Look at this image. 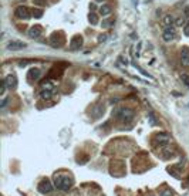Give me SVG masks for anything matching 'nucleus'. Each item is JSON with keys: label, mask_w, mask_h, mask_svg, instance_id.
Listing matches in <instances>:
<instances>
[{"label": "nucleus", "mask_w": 189, "mask_h": 196, "mask_svg": "<svg viewBox=\"0 0 189 196\" xmlns=\"http://www.w3.org/2000/svg\"><path fill=\"white\" fill-rule=\"evenodd\" d=\"M183 33H185V36H188V37H189V23L185 26V29H183Z\"/></svg>", "instance_id": "25"}, {"label": "nucleus", "mask_w": 189, "mask_h": 196, "mask_svg": "<svg viewBox=\"0 0 189 196\" xmlns=\"http://www.w3.org/2000/svg\"><path fill=\"white\" fill-rule=\"evenodd\" d=\"M95 2H102V0H95Z\"/></svg>", "instance_id": "29"}, {"label": "nucleus", "mask_w": 189, "mask_h": 196, "mask_svg": "<svg viewBox=\"0 0 189 196\" xmlns=\"http://www.w3.org/2000/svg\"><path fill=\"white\" fill-rule=\"evenodd\" d=\"M88 21L91 24H98V17L95 13H90L88 14Z\"/></svg>", "instance_id": "15"}, {"label": "nucleus", "mask_w": 189, "mask_h": 196, "mask_svg": "<svg viewBox=\"0 0 189 196\" xmlns=\"http://www.w3.org/2000/svg\"><path fill=\"white\" fill-rule=\"evenodd\" d=\"M7 102H9V98H4L3 101H2V108H4V107H6Z\"/></svg>", "instance_id": "27"}, {"label": "nucleus", "mask_w": 189, "mask_h": 196, "mask_svg": "<svg viewBox=\"0 0 189 196\" xmlns=\"http://www.w3.org/2000/svg\"><path fill=\"white\" fill-rule=\"evenodd\" d=\"M181 78H182V81L185 82L186 87H189V75L188 74H182V75H181Z\"/></svg>", "instance_id": "19"}, {"label": "nucleus", "mask_w": 189, "mask_h": 196, "mask_svg": "<svg viewBox=\"0 0 189 196\" xmlns=\"http://www.w3.org/2000/svg\"><path fill=\"white\" fill-rule=\"evenodd\" d=\"M185 16H186V17H189V6L185 9Z\"/></svg>", "instance_id": "28"}, {"label": "nucleus", "mask_w": 189, "mask_h": 196, "mask_svg": "<svg viewBox=\"0 0 189 196\" xmlns=\"http://www.w3.org/2000/svg\"><path fill=\"white\" fill-rule=\"evenodd\" d=\"M38 77H40V70H38V68H31V70L29 71V74H27V78H29V80H37Z\"/></svg>", "instance_id": "12"}, {"label": "nucleus", "mask_w": 189, "mask_h": 196, "mask_svg": "<svg viewBox=\"0 0 189 196\" xmlns=\"http://www.w3.org/2000/svg\"><path fill=\"white\" fill-rule=\"evenodd\" d=\"M115 117L118 119H121L124 124H129L134 118V111L131 108H121L115 112Z\"/></svg>", "instance_id": "2"}, {"label": "nucleus", "mask_w": 189, "mask_h": 196, "mask_svg": "<svg viewBox=\"0 0 189 196\" xmlns=\"http://www.w3.org/2000/svg\"><path fill=\"white\" fill-rule=\"evenodd\" d=\"M172 23H173V16H171V14H166V16L164 17V24H165V26H171Z\"/></svg>", "instance_id": "16"}, {"label": "nucleus", "mask_w": 189, "mask_h": 196, "mask_svg": "<svg viewBox=\"0 0 189 196\" xmlns=\"http://www.w3.org/2000/svg\"><path fill=\"white\" fill-rule=\"evenodd\" d=\"M54 183H56V186H57V189L67 192V190L71 189V186H73V179H70L68 176L54 175Z\"/></svg>", "instance_id": "1"}, {"label": "nucleus", "mask_w": 189, "mask_h": 196, "mask_svg": "<svg viewBox=\"0 0 189 196\" xmlns=\"http://www.w3.org/2000/svg\"><path fill=\"white\" fill-rule=\"evenodd\" d=\"M14 14H16L17 19H21V20H27V19H30V10L27 9L26 6H19L16 7V10H14Z\"/></svg>", "instance_id": "3"}, {"label": "nucleus", "mask_w": 189, "mask_h": 196, "mask_svg": "<svg viewBox=\"0 0 189 196\" xmlns=\"http://www.w3.org/2000/svg\"><path fill=\"white\" fill-rule=\"evenodd\" d=\"M111 11H112V9L110 4H102V6L100 7V13H101L102 16H110Z\"/></svg>", "instance_id": "13"}, {"label": "nucleus", "mask_w": 189, "mask_h": 196, "mask_svg": "<svg viewBox=\"0 0 189 196\" xmlns=\"http://www.w3.org/2000/svg\"><path fill=\"white\" fill-rule=\"evenodd\" d=\"M181 63L185 67H189V48L188 47H182V51H181Z\"/></svg>", "instance_id": "7"}, {"label": "nucleus", "mask_w": 189, "mask_h": 196, "mask_svg": "<svg viewBox=\"0 0 189 196\" xmlns=\"http://www.w3.org/2000/svg\"><path fill=\"white\" fill-rule=\"evenodd\" d=\"M105 40H107V34H101V36L98 37V41H100V43H101V41H105Z\"/></svg>", "instance_id": "24"}, {"label": "nucleus", "mask_w": 189, "mask_h": 196, "mask_svg": "<svg viewBox=\"0 0 189 196\" xmlns=\"http://www.w3.org/2000/svg\"><path fill=\"white\" fill-rule=\"evenodd\" d=\"M63 43H64V38H63V36H60L58 33H54L53 36H51V44H53L54 47H61Z\"/></svg>", "instance_id": "9"}, {"label": "nucleus", "mask_w": 189, "mask_h": 196, "mask_svg": "<svg viewBox=\"0 0 189 196\" xmlns=\"http://www.w3.org/2000/svg\"><path fill=\"white\" fill-rule=\"evenodd\" d=\"M112 23H114V20H105L102 21V27H110Z\"/></svg>", "instance_id": "21"}, {"label": "nucleus", "mask_w": 189, "mask_h": 196, "mask_svg": "<svg viewBox=\"0 0 189 196\" xmlns=\"http://www.w3.org/2000/svg\"><path fill=\"white\" fill-rule=\"evenodd\" d=\"M182 24H185V19H182V17H179L178 20H176V26H182Z\"/></svg>", "instance_id": "23"}, {"label": "nucleus", "mask_w": 189, "mask_h": 196, "mask_svg": "<svg viewBox=\"0 0 189 196\" xmlns=\"http://www.w3.org/2000/svg\"><path fill=\"white\" fill-rule=\"evenodd\" d=\"M161 196H172V192L171 190H165V192H162Z\"/></svg>", "instance_id": "26"}, {"label": "nucleus", "mask_w": 189, "mask_h": 196, "mask_svg": "<svg viewBox=\"0 0 189 196\" xmlns=\"http://www.w3.org/2000/svg\"><path fill=\"white\" fill-rule=\"evenodd\" d=\"M6 88H7V84H6V81H2V91H0V94H4L6 92Z\"/></svg>", "instance_id": "22"}, {"label": "nucleus", "mask_w": 189, "mask_h": 196, "mask_svg": "<svg viewBox=\"0 0 189 196\" xmlns=\"http://www.w3.org/2000/svg\"><path fill=\"white\" fill-rule=\"evenodd\" d=\"M41 33H43V27L38 26V24H34L33 27H30V30H29V36L33 38H37L38 36H41Z\"/></svg>", "instance_id": "6"}, {"label": "nucleus", "mask_w": 189, "mask_h": 196, "mask_svg": "<svg viewBox=\"0 0 189 196\" xmlns=\"http://www.w3.org/2000/svg\"><path fill=\"white\" fill-rule=\"evenodd\" d=\"M148 119H149V124H151V125H155V124H156L155 115H154V114H149V115H148Z\"/></svg>", "instance_id": "20"}, {"label": "nucleus", "mask_w": 189, "mask_h": 196, "mask_svg": "<svg viewBox=\"0 0 189 196\" xmlns=\"http://www.w3.org/2000/svg\"><path fill=\"white\" fill-rule=\"evenodd\" d=\"M162 38L165 41H172L173 38H175V29L171 27V26H166L165 31H164V36H162Z\"/></svg>", "instance_id": "5"}, {"label": "nucleus", "mask_w": 189, "mask_h": 196, "mask_svg": "<svg viewBox=\"0 0 189 196\" xmlns=\"http://www.w3.org/2000/svg\"><path fill=\"white\" fill-rule=\"evenodd\" d=\"M33 16L36 17V19H40V17H43V10H40V9H36V10H33Z\"/></svg>", "instance_id": "18"}, {"label": "nucleus", "mask_w": 189, "mask_h": 196, "mask_svg": "<svg viewBox=\"0 0 189 196\" xmlns=\"http://www.w3.org/2000/svg\"><path fill=\"white\" fill-rule=\"evenodd\" d=\"M4 81H6V84H7V87H9V88H16L17 80H16V77H14V75H11V74L7 75Z\"/></svg>", "instance_id": "11"}, {"label": "nucleus", "mask_w": 189, "mask_h": 196, "mask_svg": "<svg viewBox=\"0 0 189 196\" xmlns=\"http://www.w3.org/2000/svg\"><path fill=\"white\" fill-rule=\"evenodd\" d=\"M83 46V37L81 36H74L71 38V43H70V48L71 50H77Z\"/></svg>", "instance_id": "8"}, {"label": "nucleus", "mask_w": 189, "mask_h": 196, "mask_svg": "<svg viewBox=\"0 0 189 196\" xmlns=\"http://www.w3.org/2000/svg\"><path fill=\"white\" fill-rule=\"evenodd\" d=\"M53 190V185L50 183L48 179H43L40 183H38V192L40 193H48Z\"/></svg>", "instance_id": "4"}, {"label": "nucleus", "mask_w": 189, "mask_h": 196, "mask_svg": "<svg viewBox=\"0 0 189 196\" xmlns=\"http://www.w3.org/2000/svg\"><path fill=\"white\" fill-rule=\"evenodd\" d=\"M27 44L23 43V41H10L7 44V48L9 50H20V48H24Z\"/></svg>", "instance_id": "10"}, {"label": "nucleus", "mask_w": 189, "mask_h": 196, "mask_svg": "<svg viewBox=\"0 0 189 196\" xmlns=\"http://www.w3.org/2000/svg\"><path fill=\"white\" fill-rule=\"evenodd\" d=\"M156 141H158L159 144H168V142H169V135H166V134L156 135Z\"/></svg>", "instance_id": "14"}, {"label": "nucleus", "mask_w": 189, "mask_h": 196, "mask_svg": "<svg viewBox=\"0 0 189 196\" xmlns=\"http://www.w3.org/2000/svg\"><path fill=\"white\" fill-rule=\"evenodd\" d=\"M41 98H43V100H50L51 98V95H53V92L50 91V90H44V91H41Z\"/></svg>", "instance_id": "17"}]
</instances>
